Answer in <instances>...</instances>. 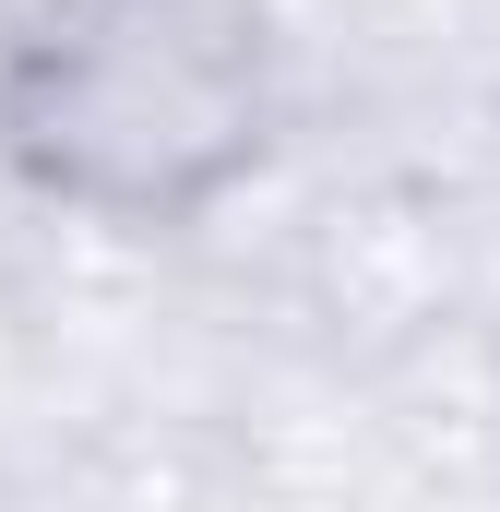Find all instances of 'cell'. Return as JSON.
I'll list each match as a JSON object with an SVG mask.
<instances>
[{
  "instance_id": "cell-1",
  "label": "cell",
  "mask_w": 500,
  "mask_h": 512,
  "mask_svg": "<svg viewBox=\"0 0 500 512\" xmlns=\"http://www.w3.org/2000/svg\"><path fill=\"white\" fill-rule=\"evenodd\" d=\"M286 143L274 0H0V179L108 239H191Z\"/></svg>"
}]
</instances>
